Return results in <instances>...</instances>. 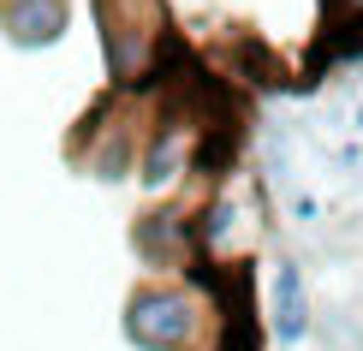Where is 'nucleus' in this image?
<instances>
[{
	"instance_id": "obj_1",
	"label": "nucleus",
	"mask_w": 363,
	"mask_h": 351,
	"mask_svg": "<svg viewBox=\"0 0 363 351\" xmlns=\"http://www.w3.org/2000/svg\"><path fill=\"white\" fill-rule=\"evenodd\" d=\"M113 96H155L167 66L185 54L167 0H89Z\"/></svg>"
},
{
	"instance_id": "obj_2",
	"label": "nucleus",
	"mask_w": 363,
	"mask_h": 351,
	"mask_svg": "<svg viewBox=\"0 0 363 351\" xmlns=\"http://www.w3.org/2000/svg\"><path fill=\"white\" fill-rule=\"evenodd\" d=\"M149 119H155V101L149 96H101L66 137V155L84 167L89 179L101 185H119V179H138V155H143V137Z\"/></svg>"
},
{
	"instance_id": "obj_3",
	"label": "nucleus",
	"mask_w": 363,
	"mask_h": 351,
	"mask_svg": "<svg viewBox=\"0 0 363 351\" xmlns=\"http://www.w3.org/2000/svg\"><path fill=\"white\" fill-rule=\"evenodd\" d=\"M119 328L138 351H203L208 303L191 280H143V286H131Z\"/></svg>"
},
{
	"instance_id": "obj_4",
	"label": "nucleus",
	"mask_w": 363,
	"mask_h": 351,
	"mask_svg": "<svg viewBox=\"0 0 363 351\" xmlns=\"http://www.w3.org/2000/svg\"><path fill=\"white\" fill-rule=\"evenodd\" d=\"M131 250H138V262L149 268V280H179V274L203 268V256H196V221L173 203V196L131 221Z\"/></svg>"
},
{
	"instance_id": "obj_5",
	"label": "nucleus",
	"mask_w": 363,
	"mask_h": 351,
	"mask_svg": "<svg viewBox=\"0 0 363 351\" xmlns=\"http://www.w3.org/2000/svg\"><path fill=\"white\" fill-rule=\"evenodd\" d=\"M72 30V0H0V36L18 54H48Z\"/></svg>"
},
{
	"instance_id": "obj_6",
	"label": "nucleus",
	"mask_w": 363,
	"mask_h": 351,
	"mask_svg": "<svg viewBox=\"0 0 363 351\" xmlns=\"http://www.w3.org/2000/svg\"><path fill=\"white\" fill-rule=\"evenodd\" d=\"M310 333V286L292 256H280L268 274V340L274 345H304Z\"/></svg>"
},
{
	"instance_id": "obj_7",
	"label": "nucleus",
	"mask_w": 363,
	"mask_h": 351,
	"mask_svg": "<svg viewBox=\"0 0 363 351\" xmlns=\"http://www.w3.org/2000/svg\"><path fill=\"white\" fill-rule=\"evenodd\" d=\"M322 30H363V0H322Z\"/></svg>"
},
{
	"instance_id": "obj_8",
	"label": "nucleus",
	"mask_w": 363,
	"mask_h": 351,
	"mask_svg": "<svg viewBox=\"0 0 363 351\" xmlns=\"http://www.w3.org/2000/svg\"><path fill=\"white\" fill-rule=\"evenodd\" d=\"M357 131H363V108H357Z\"/></svg>"
}]
</instances>
